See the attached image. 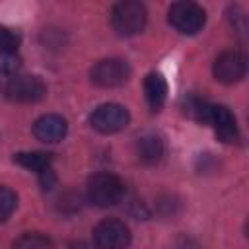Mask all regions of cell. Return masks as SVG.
I'll return each instance as SVG.
<instances>
[{
  "mask_svg": "<svg viewBox=\"0 0 249 249\" xmlns=\"http://www.w3.org/2000/svg\"><path fill=\"white\" fill-rule=\"evenodd\" d=\"M124 196V183L113 173H95L88 181V198L99 208L115 206Z\"/></svg>",
  "mask_w": 249,
  "mask_h": 249,
  "instance_id": "1",
  "label": "cell"
},
{
  "mask_svg": "<svg viewBox=\"0 0 249 249\" xmlns=\"http://www.w3.org/2000/svg\"><path fill=\"white\" fill-rule=\"evenodd\" d=\"M146 19H148V14H146L144 4L134 2V0L119 2L111 10V25L123 37L140 33L146 25Z\"/></svg>",
  "mask_w": 249,
  "mask_h": 249,
  "instance_id": "2",
  "label": "cell"
},
{
  "mask_svg": "<svg viewBox=\"0 0 249 249\" xmlns=\"http://www.w3.org/2000/svg\"><path fill=\"white\" fill-rule=\"evenodd\" d=\"M167 19L179 33L195 35L204 27L206 14L195 2H175V4H171L169 12H167Z\"/></svg>",
  "mask_w": 249,
  "mask_h": 249,
  "instance_id": "3",
  "label": "cell"
},
{
  "mask_svg": "<svg viewBox=\"0 0 249 249\" xmlns=\"http://www.w3.org/2000/svg\"><path fill=\"white\" fill-rule=\"evenodd\" d=\"M93 243L97 249H126L130 245V230L117 218H105L93 228Z\"/></svg>",
  "mask_w": 249,
  "mask_h": 249,
  "instance_id": "4",
  "label": "cell"
},
{
  "mask_svg": "<svg viewBox=\"0 0 249 249\" xmlns=\"http://www.w3.org/2000/svg\"><path fill=\"white\" fill-rule=\"evenodd\" d=\"M4 93L14 103H37L45 97L47 88L41 78L37 76H23L18 74L10 78L4 86Z\"/></svg>",
  "mask_w": 249,
  "mask_h": 249,
  "instance_id": "5",
  "label": "cell"
},
{
  "mask_svg": "<svg viewBox=\"0 0 249 249\" xmlns=\"http://www.w3.org/2000/svg\"><path fill=\"white\" fill-rule=\"evenodd\" d=\"M89 76L99 88H119L130 78V66L123 58H103L91 66Z\"/></svg>",
  "mask_w": 249,
  "mask_h": 249,
  "instance_id": "6",
  "label": "cell"
},
{
  "mask_svg": "<svg viewBox=\"0 0 249 249\" xmlns=\"http://www.w3.org/2000/svg\"><path fill=\"white\" fill-rule=\"evenodd\" d=\"M128 121H130V115L126 107L119 103H103L97 109H93V113L89 115L91 126L101 134H115L123 130L128 124Z\"/></svg>",
  "mask_w": 249,
  "mask_h": 249,
  "instance_id": "7",
  "label": "cell"
},
{
  "mask_svg": "<svg viewBox=\"0 0 249 249\" xmlns=\"http://www.w3.org/2000/svg\"><path fill=\"white\" fill-rule=\"evenodd\" d=\"M214 78L222 84H235L247 72V58L241 51H224L214 60Z\"/></svg>",
  "mask_w": 249,
  "mask_h": 249,
  "instance_id": "8",
  "label": "cell"
},
{
  "mask_svg": "<svg viewBox=\"0 0 249 249\" xmlns=\"http://www.w3.org/2000/svg\"><path fill=\"white\" fill-rule=\"evenodd\" d=\"M208 124H212L218 140L222 142H235L237 140V124L231 111L224 105H210L208 113Z\"/></svg>",
  "mask_w": 249,
  "mask_h": 249,
  "instance_id": "9",
  "label": "cell"
},
{
  "mask_svg": "<svg viewBox=\"0 0 249 249\" xmlns=\"http://www.w3.org/2000/svg\"><path fill=\"white\" fill-rule=\"evenodd\" d=\"M66 130H68L66 121L60 115H54V113L43 115V117H39L33 123V134H35V138L41 140V142H47V144L60 142L66 136Z\"/></svg>",
  "mask_w": 249,
  "mask_h": 249,
  "instance_id": "10",
  "label": "cell"
},
{
  "mask_svg": "<svg viewBox=\"0 0 249 249\" xmlns=\"http://www.w3.org/2000/svg\"><path fill=\"white\" fill-rule=\"evenodd\" d=\"M136 158L144 165H156L163 158V140L158 134H142L136 140Z\"/></svg>",
  "mask_w": 249,
  "mask_h": 249,
  "instance_id": "11",
  "label": "cell"
},
{
  "mask_svg": "<svg viewBox=\"0 0 249 249\" xmlns=\"http://www.w3.org/2000/svg\"><path fill=\"white\" fill-rule=\"evenodd\" d=\"M144 95L152 111H160L167 99V82L161 74L152 72L144 78Z\"/></svg>",
  "mask_w": 249,
  "mask_h": 249,
  "instance_id": "12",
  "label": "cell"
},
{
  "mask_svg": "<svg viewBox=\"0 0 249 249\" xmlns=\"http://www.w3.org/2000/svg\"><path fill=\"white\" fill-rule=\"evenodd\" d=\"M14 161L18 165H21L23 169H29V171H35L41 175L43 171L51 169L53 154H49V152H19V154H14Z\"/></svg>",
  "mask_w": 249,
  "mask_h": 249,
  "instance_id": "13",
  "label": "cell"
},
{
  "mask_svg": "<svg viewBox=\"0 0 249 249\" xmlns=\"http://www.w3.org/2000/svg\"><path fill=\"white\" fill-rule=\"evenodd\" d=\"M12 249H53V241L39 231H27L21 233L14 243Z\"/></svg>",
  "mask_w": 249,
  "mask_h": 249,
  "instance_id": "14",
  "label": "cell"
},
{
  "mask_svg": "<svg viewBox=\"0 0 249 249\" xmlns=\"http://www.w3.org/2000/svg\"><path fill=\"white\" fill-rule=\"evenodd\" d=\"M185 113L198 121V123H208V113H210V103L198 95H189L185 99Z\"/></svg>",
  "mask_w": 249,
  "mask_h": 249,
  "instance_id": "15",
  "label": "cell"
},
{
  "mask_svg": "<svg viewBox=\"0 0 249 249\" xmlns=\"http://www.w3.org/2000/svg\"><path fill=\"white\" fill-rule=\"evenodd\" d=\"M18 206V196L10 187L0 185V224L6 222Z\"/></svg>",
  "mask_w": 249,
  "mask_h": 249,
  "instance_id": "16",
  "label": "cell"
},
{
  "mask_svg": "<svg viewBox=\"0 0 249 249\" xmlns=\"http://www.w3.org/2000/svg\"><path fill=\"white\" fill-rule=\"evenodd\" d=\"M19 66H21V60H19L18 53L0 54V76H2V78H8V80H10V78L18 76Z\"/></svg>",
  "mask_w": 249,
  "mask_h": 249,
  "instance_id": "17",
  "label": "cell"
},
{
  "mask_svg": "<svg viewBox=\"0 0 249 249\" xmlns=\"http://www.w3.org/2000/svg\"><path fill=\"white\" fill-rule=\"evenodd\" d=\"M18 45H19V35L10 27L0 25V54L18 53Z\"/></svg>",
  "mask_w": 249,
  "mask_h": 249,
  "instance_id": "18",
  "label": "cell"
},
{
  "mask_svg": "<svg viewBox=\"0 0 249 249\" xmlns=\"http://www.w3.org/2000/svg\"><path fill=\"white\" fill-rule=\"evenodd\" d=\"M70 249H93V247H91V245H88V243H82V241H80V243H72V245H70Z\"/></svg>",
  "mask_w": 249,
  "mask_h": 249,
  "instance_id": "19",
  "label": "cell"
}]
</instances>
